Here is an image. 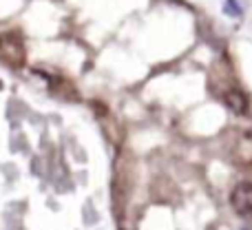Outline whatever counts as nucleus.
Wrapping results in <instances>:
<instances>
[{
  "instance_id": "nucleus-4",
  "label": "nucleus",
  "mask_w": 252,
  "mask_h": 230,
  "mask_svg": "<svg viewBox=\"0 0 252 230\" xmlns=\"http://www.w3.org/2000/svg\"><path fill=\"white\" fill-rule=\"evenodd\" d=\"M241 230H252V226H244V228H241Z\"/></svg>"
},
{
  "instance_id": "nucleus-2",
  "label": "nucleus",
  "mask_w": 252,
  "mask_h": 230,
  "mask_svg": "<svg viewBox=\"0 0 252 230\" xmlns=\"http://www.w3.org/2000/svg\"><path fill=\"white\" fill-rule=\"evenodd\" d=\"M230 206L239 217L244 219L252 217V182L244 179V182L235 184V188L230 193Z\"/></svg>"
},
{
  "instance_id": "nucleus-3",
  "label": "nucleus",
  "mask_w": 252,
  "mask_h": 230,
  "mask_svg": "<svg viewBox=\"0 0 252 230\" xmlns=\"http://www.w3.org/2000/svg\"><path fill=\"white\" fill-rule=\"evenodd\" d=\"M226 104L230 106V111H235L237 115H246L248 113V98L244 96V91L241 89H230V91L226 93Z\"/></svg>"
},
{
  "instance_id": "nucleus-1",
  "label": "nucleus",
  "mask_w": 252,
  "mask_h": 230,
  "mask_svg": "<svg viewBox=\"0 0 252 230\" xmlns=\"http://www.w3.org/2000/svg\"><path fill=\"white\" fill-rule=\"evenodd\" d=\"M25 44H22L20 35H16L13 31H4L0 35V60L9 66H22L25 65Z\"/></svg>"
}]
</instances>
